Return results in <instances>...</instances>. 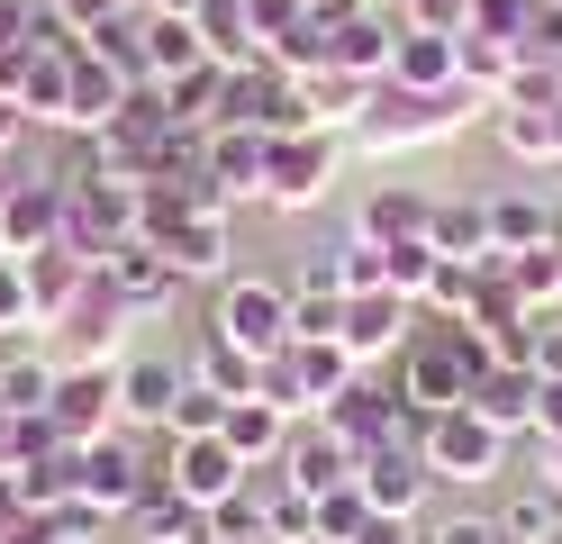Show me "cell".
<instances>
[{"instance_id":"6da1fadb","label":"cell","mask_w":562,"mask_h":544,"mask_svg":"<svg viewBox=\"0 0 562 544\" xmlns=\"http://www.w3.org/2000/svg\"><path fill=\"white\" fill-rule=\"evenodd\" d=\"M481 91H408V82H372V100H363V119H355V155H417V145H453L472 119H481Z\"/></svg>"},{"instance_id":"7a4b0ae2","label":"cell","mask_w":562,"mask_h":544,"mask_svg":"<svg viewBox=\"0 0 562 544\" xmlns=\"http://www.w3.org/2000/svg\"><path fill=\"white\" fill-rule=\"evenodd\" d=\"M91 164H100V173H119V181H172V173H191V164H200V136L172 119L164 91L146 82V91H127V109L91 136Z\"/></svg>"},{"instance_id":"3957f363","label":"cell","mask_w":562,"mask_h":544,"mask_svg":"<svg viewBox=\"0 0 562 544\" xmlns=\"http://www.w3.org/2000/svg\"><path fill=\"white\" fill-rule=\"evenodd\" d=\"M136 209H146V181L100 173L91 155L64 173V245L91 254V264H110V245H127V236H136Z\"/></svg>"},{"instance_id":"277c9868","label":"cell","mask_w":562,"mask_h":544,"mask_svg":"<svg viewBox=\"0 0 562 544\" xmlns=\"http://www.w3.org/2000/svg\"><path fill=\"white\" fill-rule=\"evenodd\" d=\"M417 454H427V471H436V490H490L508 471V454H517V435H499L490 418H472V409H436L427 426H417Z\"/></svg>"},{"instance_id":"5b68a950","label":"cell","mask_w":562,"mask_h":544,"mask_svg":"<svg viewBox=\"0 0 562 544\" xmlns=\"http://www.w3.org/2000/svg\"><path fill=\"white\" fill-rule=\"evenodd\" d=\"M336 181H345V136L300 127V136H272V145H263V209H281V218L327 209Z\"/></svg>"},{"instance_id":"8992f818","label":"cell","mask_w":562,"mask_h":544,"mask_svg":"<svg viewBox=\"0 0 562 544\" xmlns=\"http://www.w3.org/2000/svg\"><path fill=\"white\" fill-rule=\"evenodd\" d=\"M318 426L336 435V445L345 454H381V445H400V435H417V418L400 409V390H391V373H355V381H345L336 399H327V409H318Z\"/></svg>"},{"instance_id":"52a82bcc","label":"cell","mask_w":562,"mask_h":544,"mask_svg":"<svg viewBox=\"0 0 562 544\" xmlns=\"http://www.w3.org/2000/svg\"><path fill=\"white\" fill-rule=\"evenodd\" d=\"M46 426L64 435V445H100L110 426H127L119 418V354H74V363H64Z\"/></svg>"},{"instance_id":"ba28073f","label":"cell","mask_w":562,"mask_h":544,"mask_svg":"<svg viewBox=\"0 0 562 544\" xmlns=\"http://www.w3.org/2000/svg\"><path fill=\"white\" fill-rule=\"evenodd\" d=\"M209 326H218V336L227 345H245V354H281V345H291V281H272V273H227L218 281V318H209Z\"/></svg>"},{"instance_id":"9c48e42d","label":"cell","mask_w":562,"mask_h":544,"mask_svg":"<svg viewBox=\"0 0 562 544\" xmlns=\"http://www.w3.org/2000/svg\"><path fill=\"white\" fill-rule=\"evenodd\" d=\"M400 0H355L345 19H327V64L355 73V82H391V55H400Z\"/></svg>"},{"instance_id":"30bf717a","label":"cell","mask_w":562,"mask_h":544,"mask_svg":"<svg viewBox=\"0 0 562 544\" xmlns=\"http://www.w3.org/2000/svg\"><path fill=\"white\" fill-rule=\"evenodd\" d=\"M155 454H164V481L182 490L191 508H218V499H236L255 471H245L218 435H155Z\"/></svg>"},{"instance_id":"8fae6325","label":"cell","mask_w":562,"mask_h":544,"mask_svg":"<svg viewBox=\"0 0 562 544\" xmlns=\"http://www.w3.org/2000/svg\"><path fill=\"white\" fill-rule=\"evenodd\" d=\"M417 336V300H400V290H363V300H345V354L363 363V373H391L400 345Z\"/></svg>"},{"instance_id":"7c38bea8","label":"cell","mask_w":562,"mask_h":544,"mask_svg":"<svg viewBox=\"0 0 562 544\" xmlns=\"http://www.w3.org/2000/svg\"><path fill=\"white\" fill-rule=\"evenodd\" d=\"M100 273H110V290H119V300H127V318H164L172 300H182V264H172V254L155 245V236H127V245H110V264H100Z\"/></svg>"},{"instance_id":"4fadbf2b","label":"cell","mask_w":562,"mask_h":544,"mask_svg":"<svg viewBox=\"0 0 562 544\" xmlns=\"http://www.w3.org/2000/svg\"><path fill=\"white\" fill-rule=\"evenodd\" d=\"M436 200L445 191H427V181H372V191L355 200V236H372V245H417V236H436Z\"/></svg>"},{"instance_id":"5bb4252c","label":"cell","mask_w":562,"mask_h":544,"mask_svg":"<svg viewBox=\"0 0 562 544\" xmlns=\"http://www.w3.org/2000/svg\"><path fill=\"white\" fill-rule=\"evenodd\" d=\"M355 481L372 499V518H417L427 490H436V471H427V454H417V435H400V445H381V454L355 463Z\"/></svg>"},{"instance_id":"9a60e30c","label":"cell","mask_w":562,"mask_h":544,"mask_svg":"<svg viewBox=\"0 0 562 544\" xmlns=\"http://www.w3.org/2000/svg\"><path fill=\"white\" fill-rule=\"evenodd\" d=\"M46 245H64V173H27L10 191V209H0V254L27 264V254H46Z\"/></svg>"},{"instance_id":"2e32d148","label":"cell","mask_w":562,"mask_h":544,"mask_svg":"<svg viewBox=\"0 0 562 544\" xmlns=\"http://www.w3.org/2000/svg\"><path fill=\"white\" fill-rule=\"evenodd\" d=\"M182 381H191V363H172V354H119V418L146 426V435H164Z\"/></svg>"},{"instance_id":"e0dca14e","label":"cell","mask_w":562,"mask_h":544,"mask_svg":"<svg viewBox=\"0 0 562 544\" xmlns=\"http://www.w3.org/2000/svg\"><path fill=\"white\" fill-rule=\"evenodd\" d=\"M281 481H291V490H308V499H327V490H345V481H355V454H345L318 418H300V426H291V445H281Z\"/></svg>"},{"instance_id":"ac0fdd59","label":"cell","mask_w":562,"mask_h":544,"mask_svg":"<svg viewBox=\"0 0 562 544\" xmlns=\"http://www.w3.org/2000/svg\"><path fill=\"white\" fill-rule=\"evenodd\" d=\"M391 82H408V91H472V82H463V36H436V27H400Z\"/></svg>"},{"instance_id":"d6986e66","label":"cell","mask_w":562,"mask_h":544,"mask_svg":"<svg viewBox=\"0 0 562 544\" xmlns=\"http://www.w3.org/2000/svg\"><path fill=\"white\" fill-rule=\"evenodd\" d=\"M27 290H37V326H46V336H55V326H64V309H74L82 300V290H91V254H74V245H46V254H27Z\"/></svg>"},{"instance_id":"ffe728a7","label":"cell","mask_w":562,"mask_h":544,"mask_svg":"<svg viewBox=\"0 0 562 544\" xmlns=\"http://www.w3.org/2000/svg\"><path fill=\"white\" fill-rule=\"evenodd\" d=\"M318 336H345V290L327 254H308L291 273V345H318Z\"/></svg>"},{"instance_id":"44dd1931","label":"cell","mask_w":562,"mask_h":544,"mask_svg":"<svg viewBox=\"0 0 562 544\" xmlns=\"http://www.w3.org/2000/svg\"><path fill=\"white\" fill-rule=\"evenodd\" d=\"M463 409H472V418H490L499 435H536V373H526V363H490V373L472 381Z\"/></svg>"},{"instance_id":"7402d4cb","label":"cell","mask_w":562,"mask_h":544,"mask_svg":"<svg viewBox=\"0 0 562 544\" xmlns=\"http://www.w3.org/2000/svg\"><path fill=\"white\" fill-rule=\"evenodd\" d=\"M263 145H272L263 127H209L200 136V164L227 181V200H255L263 209Z\"/></svg>"},{"instance_id":"603a6c76","label":"cell","mask_w":562,"mask_h":544,"mask_svg":"<svg viewBox=\"0 0 562 544\" xmlns=\"http://www.w3.org/2000/svg\"><path fill=\"white\" fill-rule=\"evenodd\" d=\"M218 445H227L245 471H263V463H281V445H291V418H281V409H263V399H227Z\"/></svg>"},{"instance_id":"cb8c5ba5","label":"cell","mask_w":562,"mask_h":544,"mask_svg":"<svg viewBox=\"0 0 562 544\" xmlns=\"http://www.w3.org/2000/svg\"><path fill=\"white\" fill-rule=\"evenodd\" d=\"M119 109H127V82H119V73L82 46V55H74V109H64V127H74V136H100V127L119 119Z\"/></svg>"},{"instance_id":"d4e9b609","label":"cell","mask_w":562,"mask_h":544,"mask_svg":"<svg viewBox=\"0 0 562 544\" xmlns=\"http://www.w3.org/2000/svg\"><path fill=\"white\" fill-rule=\"evenodd\" d=\"M490 136H499L517 164L562 173V127H553V100H536V109H490Z\"/></svg>"},{"instance_id":"484cf974","label":"cell","mask_w":562,"mask_h":544,"mask_svg":"<svg viewBox=\"0 0 562 544\" xmlns=\"http://www.w3.org/2000/svg\"><path fill=\"white\" fill-rule=\"evenodd\" d=\"M481 209H490V245H499V254H526V245H544L562 227L553 200H536V191H490Z\"/></svg>"},{"instance_id":"4316f807","label":"cell","mask_w":562,"mask_h":544,"mask_svg":"<svg viewBox=\"0 0 562 544\" xmlns=\"http://www.w3.org/2000/svg\"><path fill=\"white\" fill-rule=\"evenodd\" d=\"M127 535H136V544H218V535H209V508H191L182 490H155V499H136Z\"/></svg>"},{"instance_id":"83f0119b","label":"cell","mask_w":562,"mask_h":544,"mask_svg":"<svg viewBox=\"0 0 562 544\" xmlns=\"http://www.w3.org/2000/svg\"><path fill=\"white\" fill-rule=\"evenodd\" d=\"M164 254L182 264V281H227L236 273V227H227V218H191Z\"/></svg>"},{"instance_id":"f1b7e54d","label":"cell","mask_w":562,"mask_h":544,"mask_svg":"<svg viewBox=\"0 0 562 544\" xmlns=\"http://www.w3.org/2000/svg\"><path fill=\"white\" fill-rule=\"evenodd\" d=\"M300 91H308V119H318L327 136H355V119H363V100H372V82H355V73H336V64H318V73H300Z\"/></svg>"},{"instance_id":"f546056e","label":"cell","mask_w":562,"mask_h":544,"mask_svg":"<svg viewBox=\"0 0 562 544\" xmlns=\"http://www.w3.org/2000/svg\"><path fill=\"white\" fill-rule=\"evenodd\" d=\"M155 91H164V109L191 136H209L218 127V100H227V64H191V73H172V82H155Z\"/></svg>"},{"instance_id":"4dcf8cb0","label":"cell","mask_w":562,"mask_h":544,"mask_svg":"<svg viewBox=\"0 0 562 544\" xmlns=\"http://www.w3.org/2000/svg\"><path fill=\"white\" fill-rule=\"evenodd\" d=\"M191 27H200L209 64H263V46H255V19H245V0H200V10H191Z\"/></svg>"},{"instance_id":"1f68e13d","label":"cell","mask_w":562,"mask_h":544,"mask_svg":"<svg viewBox=\"0 0 562 544\" xmlns=\"http://www.w3.org/2000/svg\"><path fill=\"white\" fill-rule=\"evenodd\" d=\"M255 373H263V363L245 354V345H227L218 326H200V345H191V381H209L218 399H255Z\"/></svg>"},{"instance_id":"d6a6232c","label":"cell","mask_w":562,"mask_h":544,"mask_svg":"<svg viewBox=\"0 0 562 544\" xmlns=\"http://www.w3.org/2000/svg\"><path fill=\"white\" fill-rule=\"evenodd\" d=\"M55 373H64V363H46L37 345L10 354V363H0V409H10V418H46L55 409Z\"/></svg>"},{"instance_id":"836d02e7","label":"cell","mask_w":562,"mask_h":544,"mask_svg":"<svg viewBox=\"0 0 562 544\" xmlns=\"http://www.w3.org/2000/svg\"><path fill=\"white\" fill-rule=\"evenodd\" d=\"M136 27H146V64H155V82H172V73H191V64H209V46H200V27H191V19L136 10Z\"/></svg>"},{"instance_id":"e575fe53","label":"cell","mask_w":562,"mask_h":544,"mask_svg":"<svg viewBox=\"0 0 562 544\" xmlns=\"http://www.w3.org/2000/svg\"><path fill=\"white\" fill-rule=\"evenodd\" d=\"M481 309V264H463V254H436L427 290H417V318H472Z\"/></svg>"},{"instance_id":"d590c367","label":"cell","mask_w":562,"mask_h":544,"mask_svg":"<svg viewBox=\"0 0 562 544\" xmlns=\"http://www.w3.org/2000/svg\"><path fill=\"white\" fill-rule=\"evenodd\" d=\"M499 526H508V544H562V490L553 481H526L499 508Z\"/></svg>"},{"instance_id":"8d00e7d4","label":"cell","mask_w":562,"mask_h":544,"mask_svg":"<svg viewBox=\"0 0 562 544\" xmlns=\"http://www.w3.org/2000/svg\"><path fill=\"white\" fill-rule=\"evenodd\" d=\"M327 264H336V290H345V300H363V290H391V245H372V236L327 245Z\"/></svg>"},{"instance_id":"74e56055","label":"cell","mask_w":562,"mask_h":544,"mask_svg":"<svg viewBox=\"0 0 562 544\" xmlns=\"http://www.w3.org/2000/svg\"><path fill=\"white\" fill-rule=\"evenodd\" d=\"M436 254L481 264V254H490V209L481 200H436Z\"/></svg>"},{"instance_id":"f35d334b","label":"cell","mask_w":562,"mask_h":544,"mask_svg":"<svg viewBox=\"0 0 562 544\" xmlns=\"http://www.w3.org/2000/svg\"><path fill=\"white\" fill-rule=\"evenodd\" d=\"M255 399H263V409H281V418H318V399H308V381H300V363H291V345H281V354H263V373H255Z\"/></svg>"},{"instance_id":"ab89813d","label":"cell","mask_w":562,"mask_h":544,"mask_svg":"<svg viewBox=\"0 0 562 544\" xmlns=\"http://www.w3.org/2000/svg\"><path fill=\"white\" fill-rule=\"evenodd\" d=\"M291 363H300V381H308V399H318V409H327V399H336L345 381H355V373H363V363H355V354H345L336 336H318V345H291Z\"/></svg>"},{"instance_id":"60d3db41","label":"cell","mask_w":562,"mask_h":544,"mask_svg":"<svg viewBox=\"0 0 562 544\" xmlns=\"http://www.w3.org/2000/svg\"><path fill=\"white\" fill-rule=\"evenodd\" d=\"M427 544H508V526H499V508L453 499V508H436V518H427Z\"/></svg>"},{"instance_id":"b9f144b4","label":"cell","mask_w":562,"mask_h":544,"mask_svg":"<svg viewBox=\"0 0 562 544\" xmlns=\"http://www.w3.org/2000/svg\"><path fill=\"white\" fill-rule=\"evenodd\" d=\"M245 19H255V46H263V55L318 27V19H308V0H245Z\"/></svg>"},{"instance_id":"7bdbcfd3","label":"cell","mask_w":562,"mask_h":544,"mask_svg":"<svg viewBox=\"0 0 562 544\" xmlns=\"http://www.w3.org/2000/svg\"><path fill=\"white\" fill-rule=\"evenodd\" d=\"M463 36H499V46H526L536 36V0H472V27Z\"/></svg>"},{"instance_id":"ee69618b","label":"cell","mask_w":562,"mask_h":544,"mask_svg":"<svg viewBox=\"0 0 562 544\" xmlns=\"http://www.w3.org/2000/svg\"><path fill=\"white\" fill-rule=\"evenodd\" d=\"M363 526H372V499H363V481H345V490H327V499H318V535H327V544H355Z\"/></svg>"},{"instance_id":"f6af8a7d","label":"cell","mask_w":562,"mask_h":544,"mask_svg":"<svg viewBox=\"0 0 562 544\" xmlns=\"http://www.w3.org/2000/svg\"><path fill=\"white\" fill-rule=\"evenodd\" d=\"M0 336H46L37 326V290H27V273L0 254Z\"/></svg>"},{"instance_id":"bcb514c9","label":"cell","mask_w":562,"mask_h":544,"mask_svg":"<svg viewBox=\"0 0 562 544\" xmlns=\"http://www.w3.org/2000/svg\"><path fill=\"white\" fill-rule=\"evenodd\" d=\"M218 418H227V399L209 390V381H182V399H172L164 435H218Z\"/></svg>"},{"instance_id":"7dc6e473","label":"cell","mask_w":562,"mask_h":544,"mask_svg":"<svg viewBox=\"0 0 562 544\" xmlns=\"http://www.w3.org/2000/svg\"><path fill=\"white\" fill-rule=\"evenodd\" d=\"M37 10H46L64 36H100L110 19H127V0H37Z\"/></svg>"},{"instance_id":"c3c4849f","label":"cell","mask_w":562,"mask_h":544,"mask_svg":"<svg viewBox=\"0 0 562 544\" xmlns=\"http://www.w3.org/2000/svg\"><path fill=\"white\" fill-rule=\"evenodd\" d=\"M427 273H436V236L391 245V290H400V300H417V290H427Z\"/></svg>"},{"instance_id":"681fc988","label":"cell","mask_w":562,"mask_h":544,"mask_svg":"<svg viewBox=\"0 0 562 544\" xmlns=\"http://www.w3.org/2000/svg\"><path fill=\"white\" fill-rule=\"evenodd\" d=\"M209 535H263V499H255V481H245L236 499L209 508Z\"/></svg>"},{"instance_id":"f907efd6","label":"cell","mask_w":562,"mask_h":544,"mask_svg":"<svg viewBox=\"0 0 562 544\" xmlns=\"http://www.w3.org/2000/svg\"><path fill=\"white\" fill-rule=\"evenodd\" d=\"M408 27H436V36H463L472 27V0H400Z\"/></svg>"},{"instance_id":"816d5d0a","label":"cell","mask_w":562,"mask_h":544,"mask_svg":"<svg viewBox=\"0 0 562 544\" xmlns=\"http://www.w3.org/2000/svg\"><path fill=\"white\" fill-rule=\"evenodd\" d=\"M37 46V0H0V55Z\"/></svg>"},{"instance_id":"f5cc1de1","label":"cell","mask_w":562,"mask_h":544,"mask_svg":"<svg viewBox=\"0 0 562 544\" xmlns=\"http://www.w3.org/2000/svg\"><path fill=\"white\" fill-rule=\"evenodd\" d=\"M355 544H427V518H372Z\"/></svg>"},{"instance_id":"db71d44e","label":"cell","mask_w":562,"mask_h":544,"mask_svg":"<svg viewBox=\"0 0 562 544\" xmlns=\"http://www.w3.org/2000/svg\"><path fill=\"white\" fill-rule=\"evenodd\" d=\"M536 445H562V381H536Z\"/></svg>"},{"instance_id":"11a10c76","label":"cell","mask_w":562,"mask_h":544,"mask_svg":"<svg viewBox=\"0 0 562 544\" xmlns=\"http://www.w3.org/2000/svg\"><path fill=\"white\" fill-rule=\"evenodd\" d=\"M19 145H27V109L0 100V155H19Z\"/></svg>"},{"instance_id":"9f6ffc18","label":"cell","mask_w":562,"mask_h":544,"mask_svg":"<svg viewBox=\"0 0 562 544\" xmlns=\"http://www.w3.org/2000/svg\"><path fill=\"white\" fill-rule=\"evenodd\" d=\"M19 181H27V173H19V155H0V209H10V191H19Z\"/></svg>"},{"instance_id":"6f0895ef","label":"cell","mask_w":562,"mask_h":544,"mask_svg":"<svg viewBox=\"0 0 562 544\" xmlns=\"http://www.w3.org/2000/svg\"><path fill=\"white\" fill-rule=\"evenodd\" d=\"M136 10H164V19H191L200 0H136Z\"/></svg>"},{"instance_id":"680465c9","label":"cell","mask_w":562,"mask_h":544,"mask_svg":"<svg viewBox=\"0 0 562 544\" xmlns=\"http://www.w3.org/2000/svg\"><path fill=\"white\" fill-rule=\"evenodd\" d=\"M536 454H544V481L562 490V445H536Z\"/></svg>"},{"instance_id":"91938a15","label":"cell","mask_w":562,"mask_h":544,"mask_svg":"<svg viewBox=\"0 0 562 544\" xmlns=\"http://www.w3.org/2000/svg\"><path fill=\"white\" fill-rule=\"evenodd\" d=\"M345 10H355V0H308V19H345Z\"/></svg>"},{"instance_id":"94428289","label":"cell","mask_w":562,"mask_h":544,"mask_svg":"<svg viewBox=\"0 0 562 544\" xmlns=\"http://www.w3.org/2000/svg\"><path fill=\"white\" fill-rule=\"evenodd\" d=\"M218 544H272V535H218Z\"/></svg>"},{"instance_id":"6125c7cd","label":"cell","mask_w":562,"mask_h":544,"mask_svg":"<svg viewBox=\"0 0 562 544\" xmlns=\"http://www.w3.org/2000/svg\"><path fill=\"white\" fill-rule=\"evenodd\" d=\"M553 100H562V55H553Z\"/></svg>"},{"instance_id":"be15d7a7","label":"cell","mask_w":562,"mask_h":544,"mask_svg":"<svg viewBox=\"0 0 562 544\" xmlns=\"http://www.w3.org/2000/svg\"><path fill=\"white\" fill-rule=\"evenodd\" d=\"M0 481H10V463H0Z\"/></svg>"},{"instance_id":"e7e4bbea","label":"cell","mask_w":562,"mask_h":544,"mask_svg":"<svg viewBox=\"0 0 562 544\" xmlns=\"http://www.w3.org/2000/svg\"><path fill=\"white\" fill-rule=\"evenodd\" d=\"M308 544H327V535H308Z\"/></svg>"},{"instance_id":"03108f58","label":"cell","mask_w":562,"mask_h":544,"mask_svg":"<svg viewBox=\"0 0 562 544\" xmlns=\"http://www.w3.org/2000/svg\"><path fill=\"white\" fill-rule=\"evenodd\" d=\"M553 254H562V236H553Z\"/></svg>"},{"instance_id":"003e7915","label":"cell","mask_w":562,"mask_h":544,"mask_svg":"<svg viewBox=\"0 0 562 544\" xmlns=\"http://www.w3.org/2000/svg\"><path fill=\"white\" fill-rule=\"evenodd\" d=\"M127 10H136V0H127Z\"/></svg>"}]
</instances>
